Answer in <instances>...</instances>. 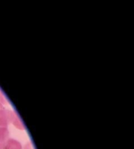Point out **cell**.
I'll use <instances>...</instances> for the list:
<instances>
[{
	"label": "cell",
	"mask_w": 134,
	"mask_h": 149,
	"mask_svg": "<svg viewBox=\"0 0 134 149\" xmlns=\"http://www.w3.org/2000/svg\"><path fill=\"white\" fill-rule=\"evenodd\" d=\"M11 118L9 112L0 110V127H6Z\"/></svg>",
	"instance_id": "cell-1"
},
{
	"label": "cell",
	"mask_w": 134,
	"mask_h": 149,
	"mask_svg": "<svg viewBox=\"0 0 134 149\" xmlns=\"http://www.w3.org/2000/svg\"><path fill=\"white\" fill-rule=\"evenodd\" d=\"M1 149H22L21 145L18 141L9 139L1 146Z\"/></svg>",
	"instance_id": "cell-2"
},
{
	"label": "cell",
	"mask_w": 134,
	"mask_h": 149,
	"mask_svg": "<svg viewBox=\"0 0 134 149\" xmlns=\"http://www.w3.org/2000/svg\"><path fill=\"white\" fill-rule=\"evenodd\" d=\"M8 135L9 132L6 127H0V147L5 143Z\"/></svg>",
	"instance_id": "cell-3"
},
{
	"label": "cell",
	"mask_w": 134,
	"mask_h": 149,
	"mask_svg": "<svg viewBox=\"0 0 134 149\" xmlns=\"http://www.w3.org/2000/svg\"><path fill=\"white\" fill-rule=\"evenodd\" d=\"M24 149H34L32 145V144L30 143H28L27 145H26V146H24Z\"/></svg>",
	"instance_id": "cell-4"
},
{
	"label": "cell",
	"mask_w": 134,
	"mask_h": 149,
	"mask_svg": "<svg viewBox=\"0 0 134 149\" xmlns=\"http://www.w3.org/2000/svg\"><path fill=\"white\" fill-rule=\"evenodd\" d=\"M1 104H0V109H1Z\"/></svg>",
	"instance_id": "cell-5"
}]
</instances>
